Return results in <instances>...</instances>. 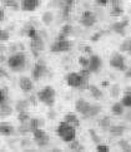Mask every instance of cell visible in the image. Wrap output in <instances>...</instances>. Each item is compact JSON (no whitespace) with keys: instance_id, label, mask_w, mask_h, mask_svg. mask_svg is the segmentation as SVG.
Returning <instances> with one entry per match:
<instances>
[{"instance_id":"5b68a950","label":"cell","mask_w":131,"mask_h":152,"mask_svg":"<svg viewBox=\"0 0 131 152\" xmlns=\"http://www.w3.org/2000/svg\"><path fill=\"white\" fill-rule=\"evenodd\" d=\"M71 49V43L69 39H58L53 43L50 47L51 53H65Z\"/></svg>"},{"instance_id":"2e32d148","label":"cell","mask_w":131,"mask_h":152,"mask_svg":"<svg viewBox=\"0 0 131 152\" xmlns=\"http://www.w3.org/2000/svg\"><path fill=\"white\" fill-rule=\"evenodd\" d=\"M45 119H42V118H30V121L28 122L29 124V128H30V132H32L34 129L36 128H44L45 127Z\"/></svg>"},{"instance_id":"bcb514c9","label":"cell","mask_w":131,"mask_h":152,"mask_svg":"<svg viewBox=\"0 0 131 152\" xmlns=\"http://www.w3.org/2000/svg\"><path fill=\"white\" fill-rule=\"evenodd\" d=\"M124 115H125V118H126L129 122H131V108H130V110L126 113H124Z\"/></svg>"},{"instance_id":"d590c367","label":"cell","mask_w":131,"mask_h":152,"mask_svg":"<svg viewBox=\"0 0 131 152\" xmlns=\"http://www.w3.org/2000/svg\"><path fill=\"white\" fill-rule=\"evenodd\" d=\"M117 145H119V147L121 148L122 151H125V152L131 151V146H130V143L127 142L126 140H120L119 142H117Z\"/></svg>"},{"instance_id":"c3c4849f","label":"cell","mask_w":131,"mask_h":152,"mask_svg":"<svg viewBox=\"0 0 131 152\" xmlns=\"http://www.w3.org/2000/svg\"><path fill=\"white\" fill-rule=\"evenodd\" d=\"M4 18H5V12H4L3 8H0V21H3Z\"/></svg>"},{"instance_id":"6da1fadb","label":"cell","mask_w":131,"mask_h":152,"mask_svg":"<svg viewBox=\"0 0 131 152\" xmlns=\"http://www.w3.org/2000/svg\"><path fill=\"white\" fill-rule=\"evenodd\" d=\"M8 67L13 70V72H21L26 67V56L23 52H16L13 53L6 59Z\"/></svg>"},{"instance_id":"f907efd6","label":"cell","mask_w":131,"mask_h":152,"mask_svg":"<svg viewBox=\"0 0 131 152\" xmlns=\"http://www.w3.org/2000/svg\"><path fill=\"white\" fill-rule=\"evenodd\" d=\"M125 75H126V78H131V68H127L125 70Z\"/></svg>"},{"instance_id":"681fc988","label":"cell","mask_w":131,"mask_h":152,"mask_svg":"<svg viewBox=\"0 0 131 152\" xmlns=\"http://www.w3.org/2000/svg\"><path fill=\"white\" fill-rule=\"evenodd\" d=\"M48 116H49V118H55V116H56V113L54 112L53 110H50L49 111V113H48Z\"/></svg>"},{"instance_id":"277c9868","label":"cell","mask_w":131,"mask_h":152,"mask_svg":"<svg viewBox=\"0 0 131 152\" xmlns=\"http://www.w3.org/2000/svg\"><path fill=\"white\" fill-rule=\"evenodd\" d=\"M110 67L114 69L120 70V72H125L127 69L126 62H125V57L121 53H114L110 57Z\"/></svg>"},{"instance_id":"b9f144b4","label":"cell","mask_w":131,"mask_h":152,"mask_svg":"<svg viewBox=\"0 0 131 152\" xmlns=\"http://www.w3.org/2000/svg\"><path fill=\"white\" fill-rule=\"evenodd\" d=\"M102 34H104V31H97L96 34H94L92 37H90V40H91V42H97V40H99L100 38L102 37Z\"/></svg>"},{"instance_id":"52a82bcc","label":"cell","mask_w":131,"mask_h":152,"mask_svg":"<svg viewBox=\"0 0 131 152\" xmlns=\"http://www.w3.org/2000/svg\"><path fill=\"white\" fill-rule=\"evenodd\" d=\"M46 73H48L46 64L44 63L42 61L36 62L35 66H34V68H32V79H34V80H39V79H41Z\"/></svg>"},{"instance_id":"11a10c76","label":"cell","mask_w":131,"mask_h":152,"mask_svg":"<svg viewBox=\"0 0 131 152\" xmlns=\"http://www.w3.org/2000/svg\"><path fill=\"white\" fill-rule=\"evenodd\" d=\"M1 31H3V29H1V28H0V37H1Z\"/></svg>"},{"instance_id":"e0dca14e","label":"cell","mask_w":131,"mask_h":152,"mask_svg":"<svg viewBox=\"0 0 131 152\" xmlns=\"http://www.w3.org/2000/svg\"><path fill=\"white\" fill-rule=\"evenodd\" d=\"M73 25L71 24H65L63 25V28L60 29L59 31V35L56 37L58 39H68V38L73 34Z\"/></svg>"},{"instance_id":"ba28073f","label":"cell","mask_w":131,"mask_h":152,"mask_svg":"<svg viewBox=\"0 0 131 152\" xmlns=\"http://www.w3.org/2000/svg\"><path fill=\"white\" fill-rule=\"evenodd\" d=\"M30 48H31V50L32 53H34V56L37 57L39 56V53L44 50V40H42V38L37 34L35 38H32V39H30Z\"/></svg>"},{"instance_id":"816d5d0a","label":"cell","mask_w":131,"mask_h":152,"mask_svg":"<svg viewBox=\"0 0 131 152\" xmlns=\"http://www.w3.org/2000/svg\"><path fill=\"white\" fill-rule=\"evenodd\" d=\"M4 62H6V58L3 54H0V63H4Z\"/></svg>"},{"instance_id":"83f0119b","label":"cell","mask_w":131,"mask_h":152,"mask_svg":"<svg viewBox=\"0 0 131 152\" xmlns=\"http://www.w3.org/2000/svg\"><path fill=\"white\" fill-rule=\"evenodd\" d=\"M68 148L71 150V151H83L84 150V147L80 145V142L76 138L70 141V142H68Z\"/></svg>"},{"instance_id":"8992f818","label":"cell","mask_w":131,"mask_h":152,"mask_svg":"<svg viewBox=\"0 0 131 152\" xmlns=\"http://www.w3.org/2000/svg\"><path fill=\"white\" fill-rule=\"evenodd\" d=\"M97 21V18L96 15L91 12V10H85V12L81 14L80 17V24L85 26V28H91V26H94Z\"/></svg>"},{"instance_id":"ac0fdd59","label":"cell","mask_w":131,"mask_h":152,"mask_svg":"<svg viewBox=\"0 0 131 152\" xmlns=\"http://www.w3.org/2000/svg\"><path fill=\"white\" fill-rule=\"evenodd\" d=\"M87 89H89L90 94H91V97H92L94 99H96V101L102 99L104 93H102V91H101L97 86H95V84H89V86H87Z\"/></svg>"},{"instance_id":"f1b7e54d","label":"cell","mask_w":131,"mask_h":152,"mask_svg":"<svg viewBox=\"0 0 131 152\" xmlns=\"http://www.w3.org/2000/svg\"><path fill=\"white\" fill-rule=\"evenodd\" d=\"M97 124H99L101 128H106V129H109V127L111 126V118L109 117V116L102 117V118H100L99 121H97Z\"/></svg>"},{"instance_id":"74e56055","label":"cell","mask_w":131,"mask_h":152,"mask_svg":"<svg viewBox=\"0 0 131 152\" xmlns=\"http://www.w3.org/2000/svg\"><path fill=\"white\" fill-rule=\"evenodd\" d=\"M8 99V89L6 88H0V104L5 103Z\"/></svg>"},{"instance_id":"7a4b0ae2","label":"cell","mask_w":131,"mask_h":152,"mask_svg":"<svg viewBox=\"0 0 131 152\" xmlns=\"http://www.w3.org/2000/svg\"><path fill=\"white\" fill-rule=\"evenodd\" d=\"M36 98L39 102L44 103L48 107H53L55 104V98H56V91L51 86H45L41 91L37 92Z\"/></svg>"},{"instance_id":"ab89813d","label":"cell","mask_w":131,"mask_h":152,"mask_svg":"<svg viewBox=\"0 0 131 152\" xmlns=\"http://www.w3.org/2000/svg\"><path fill=\"white\" fill-rule=\"evenodd\" d=\"M96 151L97 152H109L110 151V147L107 145H102L101 142L96 145Z\"/></svg>"},{"instance_id":"603a6c76","label":"cell","mask_w":131,"mask_h":152,"mask_svg":"<svg viewBox=\"0 0 131 152\" xmlns=\"http://www.w3.org/2000/svg\"><path fill=\"white\" fill-rule=\"evenodd\" d=\"M111 113L114 116H116V117H120V116L124 115L125 113V107L121 104V102L114 103V104L111 106Z\"/></svg>"},{"instance_id":"4316f807","label":"cell","mask_w":131,"mask_h":152,"mask_svg":"<svg viewBox=\"0 0 131 152\" xmlns=\"http://www.w3.org/2000/svg\"><path fill=\"white\" fill-rule=\"evenodd\" d=\"M120 52L127 53L129 56H131V39H125L121 43V45H120Z\"/></svg>"},{"instance_id":"9a60e30c","label":"cell","mask_w":131,"mask_h":152,"mask_svg":"<svg viewBox=\"0 0 131 152\" xmlns=\"http://www.w3.org/2000/svg\"><path fill=\"white\" fill-rule=\"evenodd\" d=\"M15 133V127L10 123H5L1 122L0 123V136H5V137H9V136H13Z\"/></svg>"},{"instance_id":"ffe728a7","label":"cell","mask_w":131,"mask_h":152,"mask_svg":"<svg viewBox=\"0 0 131 152\" xmlns=\"http://www.w3.org/2000/svg\"><path fill=\"white\" fill-rule=\"evenodd\" d=\"M64 121L69 123L70 126H74V127H79L80 126V119L79 117L75 115V113H66V115L64 116Z\"/></svg>"},{"instance_id":"f5cc1de1","label":"cell","mask_w":131,"mask_h":152,"mask_svg":"<svg viewBox=\"0 0 131 152\" xmlns=\"http://www.w3.org/2000/svg\"><path fill=\"white\" fill-rule=\"evenodd\" d=\"M84 49H85V52H86V53H89V54H91V52H92L90 47H85V48H84Z\"/></svg>"},{"instance_id":"836d02e7","label":"cell","mask_w":131,"mask_h":152,"mask_svg":"<svg viewBox=\"0 0 131 152\" xmlns=\"http://www.w3.org/2000/svg\"><path fill=\"white\" fill-rule=\"evenodd\" d=\"M31 134H32V138L37 140V138H41V137H44V136H46L48 133L45 132V129L44 128H36V129H34V131L31 132Z\"/></svg>"},{"instance_id":"7c38bea8","label":"cell","mask_w":131,"mask_h":152,"mask_svg":"<svg viewBox=\"0 0 131 152\" xmlns=\"http://www.w3.org/2000/svg\"><path fill=\"white\" fill-rule=\"evenodd\" d=\"M19 87L20 89L25 92V93H28V92H31L34 89V82H32V79L29 78V77H20L19 78Z\"/></svg>"},{"instance_id":"30bf717a","label":"cell","mask_w":131,"mask_h":152,"mask_svg":"<svg viewBox=\"0 0 131 152\" xmlns=\"http://www.w3.org/2000/svg\"><path fill=\"white\" fill-rule=\"evenodd\" d=\"M65 79H66V84L69 87H73V88H80L81 86V75L79 73H69L66 74V77H65Z\"/></svg>"},{"instance_id":"ee69618b","label":"cell","mask_w":131,"mask_h":152,"mask_svg":"<svg viewBox=\"0 0 131 152\" xmlns=\"http://www.w3.org/2000/svg\"><path fill=\"white\" fill-rule=\"evenodd\" d=\"M4 3L6 7H13V8H16V0H4Z\"/></svg>"},{"instance_id":"f35d334b","label":"cell","mask_w":131,"mask_h":152,"mask_svg":"<svg viewBox=\"0 0 131 152\" xmlns=\"http://www.w3.org/2000/svg\"><path fill=\"white\" fill-rule=\"evenodd\" d=\"M89 134H90V137H91V140L92 141H94V142L97 145V143H100V137H99V136H97L96 134V132L94 131V129H89Z\"/></svg>"},{"instance_id":"7dc6e473","label":"cell","mask_w":131,"mask_h":152,"mask_svg":"<svg viewBox=\"0 0 131 152\" xmlns=\"http://www.w3.org/2000/svg\"><path fill=\"white\" fill-rule=\"evenodd\" d=\"M4 77H8V73L5 72V70L3 68H0V79L4 78Z\"/></svg>"},{"instance_id":"d6986e66","label":"cell","mask_w":131,"mask_h":152,"mask_svg":"<svg viewBox=\"0 0 131 152\" xmlns=\"http://www.w3.org/2000/svg\"><path fill=\"white\" fill-rule=\"evenodd\" d=\"M125 126H121V124H111L110 127H109V132H110L111 136L114 137H121V136L125 133Z\"/></svg>"},{"instance_id":"1f68e13d","label":"cell","mask_w":131,"mask_h":152,"mask_svg":"<svg viewBox=\"0 0 131 152\" xmlns=\"http://www.w3.org/2000/svg\"><path fill=\"white\" fill-rule=\"evenodd\" d=\"M30 115L28 113V111H23V112H19V115H18V121L20 123H26V122H29L30 121Z\"/></svg>"},{"instance_id":"484cf974","label":"cell","mask_w":131,"mask_h":152,"mask_svg":"<svg viewBox=\"0 0 131 152\" xmlns=\"http://www.w3.org/2000/svg\"><path fill=\"white\" fill-rule=\"evenodd\" d=\"M122 14H124V9H122L121 5L115 4L111 8V10H110V15H111V17H114V18H119V17H121Z\"/></svg>"},{"instance_id":"f546056e","label":"cell","mask_w":131,"mask_h":152,"mask_svg":"<svg viewBox=\"0 0 131 152\" xmlns=\"http://www.w3.org/2000/svg\"><path fill=\"white\" fill-rule=\"evenodd\" d=\"M34 142L39 146V147H46V146L50 143V137H49V134L44 136L41 138H37V140H34Z\"/></svg>"},{"instance_id":"44dd1931","label":"cell","mask_w":131,"mask_h":152,"mask_svg":"<svg viewBox=\"0 0 131 152\" xmlns=\"http://www.w3.org/2000/svg\"><path fill=\"white\" fill-rule=\"evenodd\" d=\"M14 111V108L9 104V103H1L0 104V119L1 118H5V117H9L12 116V113Z\"/></svg>"},{"instance_id":"cb8c5ba5","label":"cell","mask_w":131,"mask_h":152,"mask_svg":"<svg viewBox=\"0 0 131 152\" xmlns=\"http://www.w3.org/2000/svg\"><path fill=\"white\" fill-rule=\"evenodd\" d=\"M30 106V102L29 101H26V99H20L15 103V107H14V110L16 112H23V111H28V108Z\"/></svg>"},{"instance_id":"9c48e42d","label":"cell","mask_w":131,"mask_h":152,"mask_svg":"<svg viewBox=\"0 0 131 152\" xmlns=\"http://www.w3.org/2000/svg\"><path fill=\"white\" fill-rule=\"evenodd\" d=\"M102 66V61L99 56L96 54H91L90 58H89V66H87V69L90 70L91 73H97L100 70Z\"/></svg>"},{"instance_id":"e575fe53","label":"cell","mask_w":131,"mask_h":152,"mask_svg":"<svg viewBox=\"0 0 131 152\" xmlns=\"http://www.w3.org/2000/svg\"><path fill=\"white\" fill-rule=\"evenodd\" d=\"M121 104L125 108H131V93H125L121 98Z\"/></svg>"},{"instance_id":"8fae6325","label":"cell","mask_w":131,"mask_h":152,"mask_svg":"<svg viewBox=\"0 0 131 152\" xmlns=\"http://www.w3.org/2000/svg\"><path fill=\"white\" fill-rule=\"evenodd\" d=\"M127 25H129V20L124 19L122 21H115V23H112L110 25V29L119 35H125V29H126Z\"/></svg>"},{"instance_id":"3957f363","label":"cell","mask_w":131,"mask_h":152,"mask_svg":"<svg viewBox=\"0 0 131 152\" xmlns=\"http://www.w3.org/2000/svg\"><path fill=\"white\" fill-rule=\"evenodd\" d=\"M56 134L61 138L64 142H70L76 138V127L70 126L69 123H66L65 121L60 122L56 127Z\"/></svg>"},{"instance_id":"4dcf8cb0","label":"cell","mask_w":131,"mask_h":152,"mask_svg":"<svg viewBox=\"0 0 131 152\" xmlns=\"http://www.w3.org/2000/svg\"><path fill=\"white\" fill-rule=\"evenodd\" d=\"M120 92H121V88H120L119 84H112L110 87V97L111 98H119Z\"/></svg>"},{"instance_id":"d4e9b609","label":"cell","mask_w":131,"mask_h":152,"mask_svg":"<svg viewBox=\"0 0 131 152\" xmlns=\"http://www.w3.org/2000/svg\"><path fill=\"white\" fill-rule=\"evenodd\" d=\"M41 21L44 23V25H46V26L51 25L53 21H54V14L51 12H45L41 17Z\"/></svg>"},{"instance_id":"7bdbcfd3","label":"cell","mask_w":131,"mask_h":152,"mask_svg":"<svg viewBox=\"0 0 131 152\" xmlns=\"http://www.w3.org/2000/svg\"><path fill=\"white\" fill-rule=\"evenodd\" d=\"M9 38H10V35H9L8 31L3 30L1 31V37H0V42H6V40H9Z\"/></svg>"},{"instance_id":"f6af8a7d","label":"cell","mask_w":131,"mask_h":152,"mask_svg":"<svg viewBox=\"0 0 131 152\" xmlns=\"http://www.w3.org/2000/svg\"><path fill=\"white\" fill-rule=\"evenodd\" d=\"M96 4L99 5V7H105V5H107L109 0H95Z\"/></svg>"},{"instance_id":"8d00e7d4","label":"cell","mask_w":131,"mask_h":152,"mask_svg":"<svg viewBox=\"0 0 131 152\" xmlns=\"http://www.w3.org/2000/svg\"><path fill=\"white\" fill-rule=\"evenodd\" d=\"M78 63H79V66L81 68H87V66H89V58L81 56V57L78 58Z\"/></svg>"},{"instance_id":"5bb4252c","label":"cell","mask_w":131,"mask_h":152,"mask_svg":"<svg viewBox=\"0 0 131 152\" xmlns=\"http://www.w3.org/2000/svg\"><path fill=\"white\" fill-rule=\"evenodd\" d=\"M40 5V0H21V9L24 12H34Z\"/></svg>"},{"instance_id":"60d3db41","label":"cell","mask_w":131,"mask_h":152,"mask_svg":"<svg viewBox=\"0 0 131 152\" xmlns=\"http://www.w3.org/2000/svg\"><path fill=\"white\" fill-rule=\"evenodd\" d=\"M37 34H39V33H37V30H36L35 28H32V26H31V28H29L28 30H26V35H28V37L30 38V39H32V38H35Z\"/></svg>"},{"instance_id":"db71d44e","label":"cell","mask_w":131,"mask_h":152,"mask_svg":"<svg viewBox=\"0 0 131 152\" xmlns=\"http://www.w3.org/2000/svg\"><path fill=\"white\" fill-rule=\"evenodd\" d=\"M109 1H111V3H117V1H120V0H109Z\"/></svg>"},{"instance_id":"d6a6232c","label":"cell","mask_w":131,"mask_h":152,"mask_svg":"<svg viewBox=\"0 0 131 152\" xmlns=\"http://www.w3.org/2000/svg\"><path fill=\"white\" fill-rule=\"evenodd\" d=\"M18 132H19L21 136H25V134L31 133V132H30V128H29L28 122H26V123H20V126L18 127Z\"/></svg>"},{"instance_id":"7402d4cb","label":"cell","mask_w":131,"mask_h":152,"mask_svg":"<svg viewBox=\"0 0 131 152\" xmlns=\"http://www.w3.org/2000/svg\"><path fill=\"white\" fill-rule=\"evenodd\" d=\"M102 110V107L100 104H91L90 108H89V111L86 112V115L83 116L84 118H92V117H96L99 113L101 112Z\"/></svg>"},{"instance_id":"4fadbf2b","label":"cell","mask_w":131,"mask_h":152,"mask_svg":"<svg viewBox=\"0 0 131 152\" xmlns=\"http://www.w3.org/2000/svg\"><path fill=\"white\" fill-rule=\"evenodd\" d=\"M91 106V103H89L87 101L83 99V98H79L78 101L75 102V111L79 113L81 116H85L86 112L89 111V108Z\"/></svg>"}]
</instances>
